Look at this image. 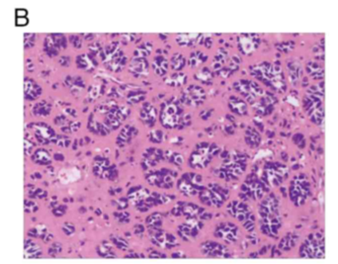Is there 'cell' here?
Returning a JSON list of instances; mask_svg holds the SVG:
<instances>
[{"instance_id":"cell-1","label":"cell","mask_w":338,"mask_h":264,"mask_svg":"<svg viewBox=\"0 0 338 264\" xmlns=\"http://www.w3.org/2000/svg\"><path fill=\"white\" fill-rule=\"evenodd\" d=\"M259 217L263 234L270 238L277 237L282 226V217L279 200L274 194L264 198L259 206Z\"/></svg>"},{"instance_id":"cell-2","label":"cell","mask_w":338,"mask_h":264,"mask_svg":"<svg viewBox=\"0 0 338 264\" xmlns=\"http://www.w3.org/2000/svg\"><path fill=\"white\" fill-rule=\"evenodd\" d=\"M251 75L265 84L282 92L286 90V81L281 65L278 63L261 62L251 68Z\"/></svg>"},{"instance_id":"cell-3","label":"cell","mask_w":338,"mask_h":264,"mask_svg":"<svg viewBox=\"0 0 338 264\" xmlns=\"http://www.w3.org/2000/svg\"><path fill=\"white\" fill-rule=\"evenodd\" d=\"M324 84L320 82L311 86L303 97L305 109L309 118L317 125H321L324 120Z\"/></svg>"},{"instance_id":"cell-4","label":"cell","mask_w":338,"mask_h":264,"mask_svg":"<svg viewBox=\"0 0 338 264\" xmlns=\"http://www.w3.org/2000/svg\"><path fill=\"white\" fill-rule=\"evenodd\" d=\"M183 114L184 112L180 102L175 99H170L165 101L161 106L159 115L160 123L166 129L176 128L180 124Z\"/></svg>"},{"instance_id":"cell-5","label":"cell","mask_w":338,"mask_h":264,"mask_svg":"<svg viewBox=\"0 0 338 264\" xmlns=\"http://www.w3.org/2000/svg\"><path fill=\"white\" fill-rule=\"evenodd\" d=\"M246 161L244 154L239 153L236 156H231L223 166L216 170V175L224 178L226 181L234 180L244 173L246 168Z\"/></svg>"},{"instance_id":"cell-6","label":"cell","mask_w":338,"mask_h":264,"mask_svg":"<svg viewBox=\"0 0 338 264\" xmlns=\"http://www.w3.org/2000/svg\"><path fill=\"white\" fill-rule=\"evenodd\" d=\"M324 250V237L320 233H315L300 246V255L305 258H323L325 256Z\"/></svg>"},{"instance_id":"cell-7","label":"cell","mask_w":338,"mask_h":264,"mask_svg":"<svg viewBox=\"0 0 338 264\" xmlns=\"http://www.w3.org/2000/svg\"><path fill=\"white\" fill-rule=\"evenodd\" d=\"M311 194V184L307 175L300 173L294 177L290 185V198L296 206H301Z\"/></svg>"},{"instance_id":"cell-8","label":"cell","mask_w":338,"mask_h":264,"mask_svg":"<svg viewBox=\"0 0 338 264\" xmlns=\"http://www.w3.org/2000/svg\"><path fill=\"white\" fill-rule=\"evenodd\" d=\"M227 213L243 224L247 232H253L255 227V218L246 204L239 201L230 202L226 207Z\"/></svg>"},{"instance_id":"cell-9","label":"cell","mask_w":338,"mask_h":264,"mask_svg":"<svg viewBox=\"0 0 338 264\" xmlns=\"http://www.w3.org/2000/svg\"><path fill=\"white\" fill-rule=\"evenodd\" d=\"M200 200L203 204H206L209 206H216L221 207L225 204L226 199L228 198L229 192L226 188L223 186L213 183L208 185L207 188L202 189V191L199 193Z\"/></svg>"},{"instance_id":"cell-10","label":"cell","mask_w":338,"mask_h":264,"mask_svg":"<svg viewBox=\"0 0 338 264\" xmlns=\"http://www.w3.org/2000/svg\"><path fill=\"white\" fill-rule=\"evenodd\" d=\"M213 149L211 145L202 143L196 147V149L191 153L189 158V166L192 169L202 170L205 169L213 158Z\"/></svg>"},{"instance_id":"cell-11","label":"cell","mask_w":338,"mask_h":264,"mask_svg":"<svg viewBox=\"0 0 338 264\" xmlns=\"http://www.w3.org/2000/svg\"><path fill=\"white\" fill-rule=\"evenodd\" d=\"M288 174V170L281 163H268L263 171V182L267 187L279 186Z\"/></svg>"},{"instance_id":"cell-12","label":"cell","mask_w":338,"mask_h":264,"mask_svg":"<svg viewBox=\"0 0 338 264\" xmlns=\"http://www.w3.org/2000/svg\"><path fill=\"white\" fill-rule=\"evenodd\" d=\"M267 185L255 176H249L242 186V196L246 200H259L265 195Z\"/></svg>"},{"instance_id":"cell-13","label":"cell","mask_w":338,"mask_h":264,"mask_svg":"<svg viewBox=\"0 0 338 264\" xmlns=\"http://www.w3.org/2000/svg\"><path fill=\"white\" fill-rule=\"evenodd\" d=\"M201 183L202 177L200 175L196 173H187L177 181V187L183 195L192 197L199 194L204 188L201 186Z\"/></svg>"},{"instance_id":"cell-14","label":"cell","mask_w":338,"mask_h":264,"mask_svg":"<svg viewBox=\"0 0 338 264\" xmlns=\"http://www.w3.org/2000/svg\"><path fill=\"white\" fill-rule=\"evenodd\" d=\"M233 87L250 104H254L264 94L262 88L257 83L247 79H242L234 82Z\"/></svg>"},{"instance_id":"cell-15","label":"cell","mask_w":338,"mask_h":264,"mask_svg":"<svg viewBox=\"0 0 338 264\" xmlns=\"http://www.w3.org/2000/svg\"><path fill=\"white\" fill-rule=\"evenodd\" d=\"M206 98V91L202 86L191 84L184 89L181 96V101L183 104L190 107H198L205 102Z\"/></svg>"},{"instance_id":"cell-16","label":"cell","mask_w":338,"mask_h":264,"mask_svg":"<svg viewBox=\"0 0 338 264\" xmlns=\"http://www.w3.org/2000/svg\"><path fill=\"white\" fill-rule=\"evenodd\" d=\"M214 235L217 239L223 241L225 244L231 245L239 241L240 228L233 223L223 222L216 226Z\"/></svg>"},{"instance_id":"cell-17","label":"cell","mask_w":338,"mask_h":264,"mask_svg":"<svg viewBox=\"0 0 338 264\" xmlns=\"http://www.w3.org/2000/svg\"><path fill=\"white\" fill-rule=\"evenodd\" d=\"M150 239L152 245H156L162 249H171L179 245L175 236L161 228L150 229Z\"/></svg>"},{"instance_id":"cell-18","label":"cell","mask_w":338,"mask_h":264,"mask_svg":"<svg viewBox=\"0 0 338 264\" xmlns=\"http://www.w3.org/2000/svg\"><path fill=\"white\" fill-rule=\"evenodd\" d=\"M105 65L109 71L115 73L122 71L127 61V57L124 55V53L120 50H117V47H108L105 53Z\"/></svg>"},{"instance_id":"cell-19","label":"cell","mask_w":338,"mask_h":264,"mask_svg":"<svg viewBox=\"0 0 338 264\" xmlns=\"http://www.w3.org/2000/svg\"><path fill=\"white\" fill-rule=\"evenodd\" d=\"M202 253L209 258H228L231 257L228 248L217 242H205L201 245Z\"/></svg>"},{"instance_id":"cell-20","label":"cell","mask_w":338,"mask_h":264,"mask_svg":"<svg viewBox=\"0 0 338 264\" xmlns=\"http://www.w3.org/2000/svg\"><path fill=\"white\" fill-rule=\"evenodd\" d=\"M202 226L203 224L197 219H187L185 223L178 226L177 234L184 242H191L197 238Z\"/></svg>"},{"instance_id":"cell-21","label":"cell","mask_w":338,"mask_h":264,"mask_svg":"<svg viewBox=\"0 0 338 264\" xmlns=\"http://www.w3.org/2000/svg\"><path fill=\"white\" fill-rule=\"evenodd\" d=\"M149 183L160 188H171L174 182V177L171 175V171L167 170L154 171L147 176Z\"/></svg>"},{"instance_id":"cell-22","label":"cell","mask_w":338,"mask_h":264,"mask_svg":"<svg viewBox=\"0 0 338 264\" xmlns=\"http://www.w3.org/2000/svg\"><path fill=\"white\" fill-rule=\"evenodd\" d=\"M238 45L244 55H250L259 47L260 38L256 34H243L238 38Z\"/></svg>"},{"instance_id":"cell-23","label":"cell","mask_w":338,"mask_h":264,"mask_svg":"<svg viewBox=\"0 0 338 264\" xmlns=\"http://www.w3.org/2000/svg\"><path fill=\"white\" fill-rule=\"evenodd\" d=\"M150 64L144 57H133L129 65V72L131 76L141 78L149 75Z\"/></svg>"},{"instance_id":"cell-24","label":"cell","mask_w":338,"mask_h":264,"mask_svg":"<svg viewBox=\"0 0 338 264\" xmlns=\"http://www.w3.org/2000/svg\"><path fill=\"white\" fill-rule=\"evenodd\" d=\"M276 103V99L272 94H263L253 105L257 113L260 115H267L273 110V107Z\"/></svg>"},{"instance_id":"cell-25","label":"cell","mask_w":338,"mask_h":264,"mask_svg":"<svg viewBox=\"0 0 338 264\" xmlns=\"http://www.w3.org/2000/svg\"><path fill=\"white\" fill-rule=\"evenodd\" d=\"M157 118V111L154 106H152L150 103H145L140 111V119L142 122L149 126L152 127L155 124Z\"/></svg>"},{"instance_id":"cell-26","label":"cell","mask_w":338,"mask_h":264,"mask_svg":"<svg viewBox=\"0 0 338 264\" xmlns=\"http://www.w3.org/2000/svg\"><path fill=\"white\" fill-rule=\"evenodd\" d=\"M228 108L232 113L239 116H245L248 113L247 104L244 99L238 96H230L228 99Z\"/></svg>"},{"instance_id":"cell-27","label":"cell","mask_w":338,"mask_h":264,"mask_svg":"<svg viewBox=\"0 0 338 264\" xmlns=\"http://www.w3.org/2000/svg\"><path fill=\"white\" fill-rule=\"evenodd\" d=\"M151 67L156 76H164L168 72V60L163 56H156L153 59Z\"/></svg>"},{"instance_id":"cell-28","label":"cell","mask_w":338,"mask_h":264,"mask_svg":"<svg viewBox=\"0 0 338 264\" xmlns=\"http://www.w3.org/2000/svg\"><path fill=\"white\" fill-rule=\"evenodd\" d=\"M150 196V192L149 190L143 187H133L131 189V192H129V199L133 205L136 204H141L144 200L148 199V197Z\"/></svg>"},{"instance_id":"cell-29","label":"cell","mask_w":338,"mask_h":264,"mask_svg":"<svg viewBox=\"0 0 338 264\" xmlns=\"http://www.w3.org/2000/svg\"><path fill=\"white\" fill-rule=\"evenodd\" d=\"M287 69H288V74H289L291 82L296 86L301 76L300 63L295 60H290L287 63Z\"/></svg>"},{"instance_id":"cell-30","label":"cell","mask_w":338,"mask_h":264,"mask_svg":"<svg viewBox=\"0 0 338 264\" xmlns=\"http://www.w3.org/2000/svg\"><path fill=\"white\" fill-rule=\"evenodd\" d=\"M136 134H137V130L132 126H130V125L125 126L117 138V143L120 146H125L126 144H128L131 141Z\"/></svg>"},{"instance_id":"cell-31","label":"cell","mask_w":338,"mask_h":264,"mask_svg":"<svg viewBox=\"0 0 338 264\" xmlns=\"http://www.w3.org/2000/svg\"><path fill=\"white\" fill-rule=\"evenodd\" d=\"M144 158L146 160L147 167H149V168L155 167L162 158V151L156 150V149H150L147 151Z\"/></svg>"},{"instance_id":"cell-32","label":"cell","mask_w":338,"mask_h":264,"mask_svg":"<svg viewBox=\"0 0 338 264\" xmlns=\"http://www.w3.org/2000/svg\"><path fill=\"white\" fill-rule=\"evenodd\" d=\"M207 59H208V57H207V55H205L203 52L196 51V52L191 53V55L189 57L188 63H189L190 68L196 69V68H199L204 62H206Z\"/></svg>"},{"instance_id":"cell-33","label":"cell","mask_w":338,"mask_h":264,"mask_svg":"<svg viewBox=\"0 0 338 264\" xmlns=\"http://www.w3.org/2000/svg\"><path fill=\"white\" fill-rule=\"evenodd\" d=\"M261 138L260 135L258 132L253 129V128H248L245 132V142L246 144L251 147V148H255L260 144Z\"/></svg>"},{"instance_id":"cell-34","label":"cell","mask_w":338,"mask_h":264,"mask_svg":"<svg viewBox=\"0 0 338 264\" xmlns=\"http://www.w3.org/2000/svg\"><path fill=\"white\" fill-rule=\"evenodd\" d=\"M195 78L202 84L210 85L214 80V74L209 68H203L198 71V73L195 75Z\"/></svg>"},{"instance_id":"cell-35","label":"cell","mask_w":338,"mask_h":264,"mask_svg":"<svg viewBox=\"0 0 338 264\" xmlns=\"http://www.w3.org/2000/svg\"><path fill=\"white\" fill-rule=\"evenodd\" d=\"M170 68L175 72H181L186 65V58L179 53H175L169 61Z\"/></svg>"},{"instance_id":"cell-36","label":"cell","mask_w":338,"mask_h":264,"mask_svg":"<svg viewBox=\"0 0 338 264\" xmlns=\"http://www.w3.org/2000/svg\"><path fill=\"white\" fill-rule=\"evenodd\" d=\"M308 74L315 78H322L324 76V70L317 61H309L307 63Z\"/></svg>"},{"instance_id":"cell-37","label":"cell","mask_w":338,"mask_h":264,"mask_svg":"<svg viewBox=\"0 0 338 264\" xmlns=\"http://www.w3.org/2000/svg\"><path fill=\"white\" fill-rule=\"evenodd\" d=\"M97 253L103 258L117 257L116 252L113 249V245L109 243H102L97 248Z\"/></svg>"},{"instance_id":"cell-38","label":"cell","mask_w":338,"mask_h":264,"mask_svg":"<svg viewBox=\"0 0 338 264\" xmlns=\"http://www.w3.org/2000/svg\"><path fill=\"white\" fill-rule=\"evenodd\" d=\"M187 81V76L182 74V73H177L174 74L166 79V84L172 87H180L184 85Z\"/></svg>"},{"instance_id":"cell-39","label":"cell","mask_w":338,"mask_h":264,"mask_svg":"<svg viewBox=\"0 0 338 264\" xmlns=\"http://www.w3.org/2000/svg\"><path fill=\"white\" fill-rule=\"evenodd\" d=\"M146 224L149 227V229L160 228L162 226V217L158 213L151 214L150 216L148 217V219L146 221Z\"/></svg>"},{"instance_id":"cell-40","label":"cell","mask_w":338,"mask_h":264,"mask_svg":"<svg viewBox=\"0 0 338 264\" xmlns=\"http://www.w3.org/2000/svg\"><path fill=\"white\" fill-rule=\"evenodd\" d=\"M152 52V45L150 42H146L142 45H140L137 50L134 51V57H144L150 56Z\"/></svg>"},{"instance_id":"cell-41","label":"cell","mask_w":338,"mask_h":264,"mask_svg":"<svg viewBox=\"0 0 338 264\" xmlns=\"http://www.w3.org/2000/svg\"><path fill=\"white\" fill-rule=\"evenodd\" d=\"M298 241V238L295 235H288L286 238H284L279 245V247L282 250H290L292 247H294Z\"/></svg>"},{"instance_id":"cell-42","label":"cell","mask_w":338,"mask_h":264,"mask_svg":"<svg viewBox=\"0 0 338 264\" xmlns=\"http://www.w3.org/2000/svg\"><path fill=\"white\" fill-rule=\"evenodd\" d=\"M110 240L112 242V245H115L117 248L123 250V251H127L130 247V245L128 244V242L121 238V237H118V236H111L110 237Z\"/></svg>"},{"instance_id":"cell-43","label":"cell","mask_w":338,"mask_h":264,"mask_svg":"<svg viewBox=\"0 0 338 264\" xmlns=\"http://www.w3.org/2000/svg\"><path fill=\"white\" fill-rule=\"evenodd\" d=\"M198 35H180L178 37H176V42L180 45V46H192V44L197 40Z\"/></svg>"},{"instance_id":"cell-44","label":"cell","mask_w":338,"mask_h":264,"mask_svg":"<svg viewBox=\"0 0 338 264\" xmlns=\"http://www.w3.org/2000/svg\"><path fill=\"white\" fill-rule=\"evenodd\" d=\"M150 258H165L167 257V255L163 252H160L158 250H150L149 255Z\"/></svg>"},{"instance_id":"cell-45","label":"cell","mask_w":338,"mask_h":264,"mask_svg":"<svg viewBox=\"0 0 338 264\" xmlns=\"http://www.w3.org/2000/svg\"><path fill=\"white\" fill-rule=\"evenodd\" d=\"M16 24L18 26H24V25H27L28 24V19L26 17H17V20H16Z\"/></svg>"},{"instance_id":"cell-46","label":"cell","mask_w":338,"mask_h":264,"mask_svg":"<svg viewBox=\"0 0 338 264\" xmlns=\"http://www.w3.org/2000/svg\"><path fill=\"white\" fill-rule=\"evenodd\" d=\"M17 17H26L27 16V11L24 9H17L16 10Z\"/></svg>"},{"instance_id":"cell-47","label":"cell","mask_w":338,"mask_h":264,"mask_svg":"<svg viewBox=\"0 0 338 264\" xmlns=\"http://www.w3.org/2000/svg\"><path fill=\"white\" fill-rule=\"evenodd\" d=\"M171 256L172 257H174V258H184V257H186V254H184V253H181V251H178V252H175V253H172L171 254Z\"/></svg>"},{"instance_id":"cell-48","label":"cell","mask_w":338,"mask_h":264,"mask_svg":"<svg viewBox=\"0 0 338 264\" xmlns=\"http://www.w3.org/2000/svg\"><path fill=\"white\" fill-rule=\"evenodd\" d=\"M143 256H144V255H140V254H138V253L132 252V253L127 254L125 257H127V258H137V257H143Z\"/></svg>"}]
</instances>
